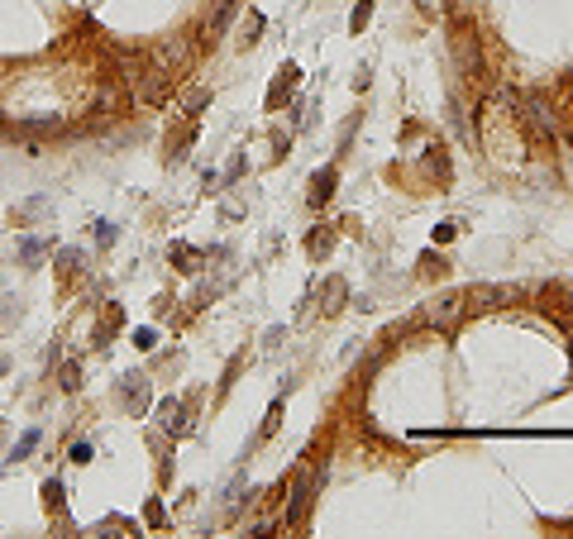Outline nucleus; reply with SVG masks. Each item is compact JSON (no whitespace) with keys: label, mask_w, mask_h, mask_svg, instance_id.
I'll return each instance as SVG.
<instances>
[{"label":"nucleus","mask_w":573,"mask_h":539,"mask_svg":"<svg viewBox=\"0 0 573 539\" xmlns=\"http://www.w3.org/2000/svg\"><path fill=\"white\" fill-rule=\"evenodd\" d=\"M158 430L172 434V439H182L191 430V415H187V401L182 396H163L158 401Z\"/></svg>","instance_id":"1"},{"label":"nucleus","mask_w":573,"mask_h":539,"mask_svg":"<svg viewBox=\"0 0 573 539\" xmlns=\"http://www.w3.org/2000/svg\"><path fill=\"white\" fill-rule=\"evenodd\" d=\"M316 487H320V468H311L306 477L297 482V491H292V506H287V525H301L306 520V511H311V501H316Z\"/></svg>","instance_id":"2"},{"label":"nucleus","mask_w":573,"mask_h":539,"mask_svg":"<svg viewBox=\"0 0 573 539\" xmlns=\"http://www.w3.org/2000/svg\"><path fill=\"white\" fill-rule=\"evenodd\" d=\"M120 401H125V410H143V405H148V378H143V373H125V378H120Z\"/></svg>","instance_id":"3"},{"label":"nucleus","mask_w":573,"mask_h":539,"mask_svg":"<svg viewBox=\"0 0 573 539\" xmlns=\"http://www.w3.org/2000/svg\"><path fill=\"white\" fill-rule=\"evenodd\" d=\"M334 182H339V172H334V167H320V172L311 177V196H306V201H311V206L320 210L330 196H334Z\"/></svg>","instance_id":"4"},{"label":"nucleus","mask_w":573,"mask_h":539,"mask_svg":"<svg viewBox=\"0 0 573 539\" xmlns=\"http://www.w3.org/2000/svg\"><path fill=\"white\" fill-rule=\"evenodd\" d=\"M125 324V315H120V306H106V315H101V324H96V349H106L110 339H115V329Z\"/></svg>","instance_id":"5"},{"label":"nucleus","mask_w":573,"mask_h":539,"mask_svg":"<svg viewBox=\"0 0 573 539\" xmlns=\"http://www.w3.org/2000/svg\"><path fill=\"white\" fill-rule=\"evenodd\" d=\"M297 67H292V62H282V72H277V86H273V96H268V106H277V101H282V91H292V86H297Z\"/></svg>","instance_id":"6"},{"label":"nucleus","mask_w":573,"mask_h":539,"mask_svg":"<svg viewBox=\"0 0 573 539\" xmlns=\"http://www.w3.org/2000/svg\"><path fill=\"white\" fill-rule=\"evenodd\" d=\"M172 263H182V272H201V253L191 243H172Z\"/></svg>","instance_id":"7"},{"label":"nucleus","mask_w":573,"mask_h":539,"mask_svg":"<svg viewBox=\"0 0 573 539\" xmlns=\"http://www.w3.org/2000/svg\"><path fill=\"white\" fill-rule=\"evenodd\" d=\"M43 506H48V511H62V506H67V487L57 482V477L43 482Z\"/></svg>","instance_id":"8"},{"label":"nucleus","mask_w":573,"mask_h":539,"mask_svg":"<svg viewBox=\"0 0 573 539\" xmlns=\"http://www.w3.org/2000/svg\"><path fill=\"white\" fill-rule=\"evenodd\" d=\"M38 439H43V434H38V430H24V434H20V444H15V449H10V463H24L29 454H34V449H38Z\"/></svg>","instance_id":"9"},{"label":"nucleus","mask_w":573,"mask_h":539,"mask_svg":"<svg viewBox=\"0 0 573 539\" xmlns=\"http://www.w3.org/2000/svg\"><path fill=\"white\" fill-rule=\"evenodd\" d=\"M439 310H430V320L435 324H444V329H449V324H454V315H459V310H464V306H459V296H449V301H435Z\"/></svg>","instance_id":"10"},{"label":"nucleus","mask_w":573,"mask_h":539,"mask_svg":"<svg viewBox=\"0 0 573 539\" xmlns=\"http://www.w3.org/2000/svg\"><path fill=\"white\" fill-rule=\"evenodd\" d=\"M53 263H57V268H62V272H82L86 253H82V248H62V253H57Z\"/></svg>","instance_id":"11"},{"label":"nucleus","mask_w":573,"mask_h":539,"mask_svg":"<svg viewBox=\"0 0 573 539\" xmlns=\"http://www.w3.org/2000/svg\"><path fill=\"white\" fill-rule=\"evenodd\" d=\"M373 20V0H358L354 15H349V34H363V24Z\"/></svg>","instance_id":"12"},{"label":"nucleus","mask_w":573,"mask_h":539,"mask_svg":"<svg viewBox=\"0 0 573 539\" xmlns=\"http://www.w3.org/2000/svg\"><path fill=\"white\" fill-rule=\"evenodd\" d=\"M91 239L101 243V248H110V243H115V224H110V220H96V224H91Z\"/></svg>","instance_id":"13"},{"label":"nucleus","mask_w":573,"mask_h":539,"mask_svg":"<svg viewBox=\"0 0 573 539\" xmlns=\"http://www.w3.org/2000/svg\"><path fill=\"white\" fill-rule=\"evenodd\" d=\"M20 258H24V263H38V258H43V239H24L20 243Z\"/></svg>","instance_id":"14"},{"label":"nucleus","mask_w":573,"mask_h":539,"mask_svg":"<svg viewBox=\"0 0 573 539\" xmlns=\"http://www.w3.org/2000/svg\"><path fill=\"white\" fill-rule=\"evenodd\" d=\"M277 420H282V401H273V410H268V420H263V430H258V439H268V434H277Z\"/></svg>","instance_id":"15"},{"label":"nucleus","mask_w":573,"mask_h":539,"mask_svg":"<svg viewBox=\"0 0 573 539\" xmlns=\"http://www.w3.org/2000/svg\"><path fill=\"white\" fill-rule=\"evenodd\" d=\"M91 454H96V449H91V444H86V439H77V444H72V454H67V459H72V463H91Z\"/></svg>","instance_id":"16"},{"label":"nucleus","mask_w":573,"mask_h":539,"mask_svg":"<svg viewBox=\"0 0 573 539\" xmlns=\"http://www.w3.org/2000/svg\"><path fill=\"white\" fill-rule=\"evenodd\" d=\"M82 382H77V363H62V391H77Z\"/></svg>","instance_id":"17"},{"label":"nucleus","mask_w":573,"mask_h":539,"mask_svg":"<svg viewBox=\"0 0 573 539\" xmlns=\"http://www.w3.org/2000/svg\"><path fill=\"white\" fill-rule=\"evenodd\" d=\"M454 234H459V224H454V220H444V224H435V243H449Z\"/></svg>","instance_id":"18"},{"label":"nucleus","mask_w":573,"mask_h":539,"mask_svg":"<svg viewBox=\"0 0 573 539\" xmlns=\"http://www.w3.org/2000/svg\"><path fill=\"white\" fill-rule=\"evenodd\" d=\"M153 339H158V334H153L148 324H143V329H134V349H153Z\"/></svg>","instance_id":"19"},{"label":"nucleus","mask_w":573,"mask_h":539,"mask_svg":"<svg viewBox=\"0 0 573 539\" xmlns=\"http://www.w3.org/2000/svg\"><path fill=\"white\" fill-rule=\"evenodd\" d=\"M143 520H148V525H163L167 515H163V501H148V511H143Z\"/></svg>","instance_id":"20"},{"label":"nucleus","mask_w":573,"mask_h":539,"mask_svg":"<svg viewBox=\"0 0 573 539\" xmlns=\"http://www.w3.org/2000/svg\"><path fill=\"white\" fill-rule=\"evenodd\" d=\"M239 172H244V158H234L229 167H225V182H239Z\"/></svg>","instance_id":"21"}]
</instances>
